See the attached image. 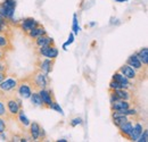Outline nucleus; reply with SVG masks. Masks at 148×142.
I'll list each match as a JSON object with an SVG mask.
<instances>
[{"mask_svg":"<svg viewBox=\"0 0 148 142\" xmlns=\"http://www.w3.org/2000/svg\"><path fill=\"white\" fill-rule=\"evenodd\" d=\"M137 141H138V142H147L148 141V130H147V127H145V128H144L143 133L139 135V138L137 139Z\"/></svg>","mask_w":148,"mask_h":142,"instance_id":"27","label":"nucleus"},{"mask_svg":"<svg viewBox=\"0 0 148 142\" xmlns=\"http://www.w3.org/2000/svg\"><path fill=\"white\" fill-rule=\"evenodd\" d=\"M30 99H31V102H32V105H33L34 107H39V108H42V109H43L42 100H41L40 94H39V92H38V91H33V92H32V94H31Z\"/></svg>","mask_w":148,"mask_h":142,"instance_id":"24","label":"nucleus"},{"mask_svg":"<svg viewBox=\"0 0 148 142\" xmlns=\"http://www.w3.org/2000/svg\"><path fill=\"white\" fill-rule=\"evenodd\" d=\"M113 92H114L120 99H122V100H127V101L131 102L132 105L137 104V101H138L137 96L134 94V92H133L132 90H128V89H123V88H121V89L113 90Z\"/></svg>","mask_w":148,"mask_h":142,"instance_id":"14","label":"nucleus"},{"mask_svg":"<svg viewBox=\"0 0 148 142\" xmlns=\"http://www.w3.org/2000/svg\"><path fill=\"white\" fill-rule=\"evenodd\" d=\"M1 3L5 7L10 8V9H15L16 8V0H3V1H1Z\"/></svg>","mask_w":148,"mask_h":142,"instance_id":"26","label":"nucleus"},{"mask_svg":"<svg viewBox=\"0 0 148 142\" xmlns=\"http://www.w3.org/2000/svg\"><path fill=\"white\" fill-rule=\"evenodd\" d=\"M29 82L32 85L33 91H38L40 89H46L50 87V79H49V74H46L43 72L36 70L32 74L26 76Z\"/></svg>","mask_w":148,"mask_h":142,"instance_id":"2","label":"nucleus"},{"mask_svg":"<svg viewBox=\"0 0 148 142\" xmlns=\"http://www.w3.org/2000/svg\"><path fill=\"white\" fill-rule=\"evenodd\" d=\"M112 80H114V81H116L117 83H120V84H121V87H122L123 89L132 90V91H134V90H136V87H134V85H137V84H136V83H133L132 81H130L129 79H127L123 74H121L119 71L115 72V73L113 74Z\"/></svg>","mask_w":148,"mask_h":142,"instance_id":"13","label":"nucleus"},{"mask_svg":"<svg viewBox=\"0 0 148 142\" xmlns=\"http://www.w3.org/2000/svg\"><path fill=\"white\" fill-rule=\"evenodd\" d=\"M14 14H15V9L7 8L0 2V15L6 18L9 22V24H13V22H14Z\"/></svg>","mask_w":148,"mask_h":142,"instance_id":"21","label":"nucleus"},{"mask_svg":"<svg viewBox=\"0 0 148 142\" xmlns=\"http://www.w3.org/2000/svg\"><path fill=\"white\" fill-rule=\"evenodd\" d=\"M6 128H7V124H6L5 118L3 117H0V133L6 132Z\"/></svg>","mask_w":148,"mask_h":142,"instance_id":"32","label":"nucleus"},{"mask_svg":"<svg viewBox=\"0 0 148 142\" xmlns=\"http://www.w3.org/2000/svg\"><path fill=\"white\" fill-rule=\"evenodd\" d=\"M7 75H8V74H6V73H0V82H1V81H2Z\"/></svg>","mask_w":148,"mask_h":142,"instance_id":"38","label":"nucleus"},{"mask_svg":"<svg viewBox=\"0 0 148 142\" xmlns=\"http://www.w3.org/2000/svg\"><path fill=\"white\" fill-rule=\"evenodd\" d=\"M111 118H112L113 124L115 125L116 127L121 126L123 123H125V122H128V121H131L130 117L125 116V115H122V114H119V113H116V111H112Z\"/></svg>","mask_w":148,"mask_h":142,"instance_id":"19","label":"nucleus"},{"mask_svg":"<svg viewBox=\"0 0 148 142\" xmlns=\"http://www.w3.org/2000/svg\"><path fill=\"white\" fill-rule=\"evenodd\" d=\"M132 124H133V127H132V141H137V139L143 133L144 128L146 127V123L143 122V118H138V119H133Z\"/></svg>","mask_w":148,"mask_h":142,"instance_id":"17","label":"nucleus"},{"mask_svg":"<svg viewBox=\"0 0 148 142\" xmlns=\"http://www.w3.org/2000/svg\"><path fill=\"white\" fill-rule=\"evenodd\" d=\"M33 41V46L36 48H40V47H45V46H49V44H54V39L48 34H43V36H39L37 39L32 40Z\"/></svg>","mask_w":148,"mask_h":142,"instance_id":"18","label":"nucleus"},{"mask_svg":"<svg viewBox=\"0 0 148 142\" xmlns=\"http://www.w3.org/2000/svg\"><path fill=\"white\" fill-rule=\"evenodd\" d=\"M17 83H18V79L16 77V75H9V76L7 75L0 82V96L16 92Z\"/></svg>","mask_w":148,"mask_h":142,"instance_id":"3","label":"nucleus"},{"mask_svg":"<svg viewBox=\"0 0 148 142\" xmlns=\"http://www.w3.org/2000/svg\"><path fill=\"white\" fill-rule=\"evenodd\" d=\"M127 64L130 65L134 71H137L140 75H143V76L146 79V76H147V66H145V65L138 59V57L136 56V53L129 56V58H128V60H127Z\"/></svg>","mask_w":148,"mask_h":142,"instance_id":"10","label":"nucleus"},{"mask_svg":"<svg viewBox=\"0 0 148 142\" xmlns=\"http://www.w3.org/2000/svg\"><path fill=\"white\" fill-rule=\"evenodd\" d=\"M38 25H39V22L36 20L33 17H26V18H23V19L18 20L15 26L18 27L19 30L26 36L31 30H33L34 27H37Z\"/></svg>","mask_w":148,"mask_h":142,"instance_id":"9","label":"nucleus"},{"mask_svg":"<svg viewBox=\"0 0 148 142\" xmlns=\"http://www.w3.org/2000/svg\"><path fill=\"white\" fill-rule=\"evenodd\" d=\"M0 117H3L7 119V110H6V106L3 100L0 99Z\"/></svg>","mask_w":148,"mask_h":142,"instance_id":"28","label":"nucleus"},{"mask_svg":"<svg viewBox=\"0 0 148 142\" xmlns=\"http://www.w3.org/2000/svg\"><path fill=\"white\" fill-rule=\"evenodd\" d=\"M72 42H73V34L71 33V34H70V39H69V41H67V42L65 43V46H64V47H66L67 44H71Z\"/></svg>","mask_w":148,"mask_h":142,"instance_id":"36","label":"nucleus"},{"mask_svg":"<svg viewBox=\"0 0 148 142\" xmlns=\"http://www.w3.org/2000/svg\"><path fill=\"white\" fill-rule=\"evenodd\" d=\"M56 59H50V58H46V57H38V59L36 60V67L39 71L43 72L46 74H50L54 66H55Z\"/></svg>","mask_w":148,"mask_h":142,"instance_id":"7","label":"nucleus"},{"mask_svg":"<svg viewBox=\"0 0 148 142\" xmlns=\"http://www.w3.org/2000/svg\"><path fill=\"white\" fill-rule=\"evenodd\" d=\"M57 141H62V142H66L67 140H64V139H62V140H57Z\"/></svg>","mask_w":148,"mask_h":142,"instance_id":"39","label":"nucleus"},{"mask_svg":"<svg viewBox=\"0 0 148 142\" xmlns=\"http://www.w3.org/2000/svg\"><path fill=\"white\" fill-rule=\"evenodd\" d=\"M133 106L131 102L127 101V100H117V101H114L111 104V111H117V110H124V109H128Z\"/></svg>","mask_w":148,"mask_h":142,"instance_id":"20","label":"nucleus"},{"mask_svg":"<svg viewBox=\"0 0 148 142\" xmlns=\"http://www.w3.org/2000/svg\"><path fill=\"white\" fill-rule=\"evenodd\" d=\"M33 92L32 85L29 82L27 77L24 79H18V83H17V88H16V94L22 99H30L31 94Z\"/></svg>","mask_w":148,"mask_h":142,"instance_id":"4","label":"nucleus"},{"mask_svg":"<svg viewBox=\"0 0 148 142\" xmlns=\"http://www.w3.org/2000/svg\"><path fill=\"white\" fill-rule=\"evenodd\" d=\"M8 70H9V65L6 61V59H1L0 60V73H6L8 74Z\"/></svg>","mask_w":148,"mask_h":142,"instance_id":"25","label":"nucleus"},{"mask_svg":"<svg viewBox=\"0 0 148 142\" xmlns=\"http://www.w3.org/2000/svg\"><path fill=\"white\" fill-rule=\"evenodd\" d=\"M121 88H122L121 84L117 83L114 80H112L111 82H110V84H108V90H117V89H121Z\"/></svg>","mask_w":148,"mask_h":142,"instance_id":"30","label":"nucleus"},{"mask_svg":"<svg viewBox=\"0 0 148 142\" xmlns=\"http://www.w3.org/2000/svg\"><path fill=\"white\" fill-rule=\"evenodd\" d=\"M14 49L13 46V34L12 31L1 32L0 33V50L2 51H12Z\"/></svg>","mask_w":148,"mask_h":142,"instance_id":"12","label":"nucleus"},{"mask_svg":"<svg viewBox=\"0 0 148 142\" xmlns=\"http://www.w3.org/2000/svg\"><path fill=\"white\" fill-rule=\"evenodd\" d=\"M0 25H2V26H7V27H9V26H10L9 22L3 17V16H1V15H0Z\"/></svg>","mask_w":148,"mask_h":142,"instance_id":"34","label":"nucleus"},{"mask_svg":"<svg viewBox=\"0 0 148 142\" xmlns=\"http://www.w3.org/2000/svg\"><path fill=\"white\" fill-rule=\"evenodd\" d=\"M36 53H37L38 57H46V58H50V59H56L59 51H58V48L54 43V44L36 48Z\"/></svg>","mask_w":148,"mask_h":142,"instance_id":"8","label":"nucleus"},{"mask_svg":"<svg viewBox=\"0 0 148 142\" xmlns=\"http://www.w3.org/2000/svg\"><path fill=\"white\" fill-rule=\"evenodd\" d=\"M8 31H10V27H7V26H2V25H0V33H1V32H8Z\"/></svg>","mask_w":148,"mask_h":142,"instance_id":"35","label":"nucleus"},{"mask_svg":"<svg viewBox=\"0 0 148 142\" xmlns=\"http://www.w3.org/2000/svg\"><path fill=\"white\" fill-rule=\"evenodd\" d=\"M15 121L17 122V125H18V127L21 128V131H23V132H27L31 121H30V119L27 118V116L25 115L23 108L18 111V114H17Z\"/></svg>","mask_w":148,"mask_h":142,"instance_id":"16","label":"nucleus"},{"mask_svg":"<svg viewBox=\"0 0 148 142\" xmlns=\"http://www.w3.org/2000/svg\"><path fill=\"white\" fill-rule=\"evenodd\" d=\"M27 132H29L30 139L32 141H45L46 140V132L37 122H31L30 123Z\"/></svg>","mask_w":148,"mask_h":142,"instance_id":"6","label":"nucleus"},{"mask_svg":"<svg viewBox=\"0 0 148 142\" xmlns=\"http://www.w3.org/2000/svg\"><path fill=\"white\" fill-rule=\"evenodd\" d=\"M132 127H133V124H132V121H128L125 123L119 126V133L121 134L122 138H124L125 140L128 141H132Z\"/></svg>","mask_w":148,"mask_h":142,"instance_id":"15","label":"nucleus"},{"mask_svg":"<svg viewBox=\"0 0 148 142\" xmlns=\"http://www.w3.org/2000/svg\"><path fill=\"white\" fill-rule=\"evenodd\" d=\"M73 31H74V33L76 34L79 31H80V29H79V26H77V17H76V15H74L73 16Z\"/></svg>","mask_w":148,"mask_h":142,"instance_id":"33","label":"nucleus"},{"mask_svg":"<svg viewBox=\"0 0 148 142\" xmlns=\"http://www.w3.org/2000/svg\"><path fill=\"white\" fill-rule=\"evenodd\" d=\"M40 98L42 100V105H43V109H49L51 104L55 101V96L54 92L50 88H46V89H40L38 90Z\"/></svg>","mask_w":148,"mask_h":142,"instance_id":"11","label":"nucleus"},{"mask_svg":"<svg viewBox=\"0 0 148 142\" xmlns=\"http://www.w3.org/2000/svg\"><path fill=\"white\" fill-rule=\"evenodd\" d=\"M16 92L9 93V94H3L0 96V99L3 100L6 110H7V119L15 121L18 111L23 108L22 107V101L15 94Z\"/></svg>","mask_w":148,"mask_h":142,"instance_id":"1","label":"nucleus"},{"mask_svg":"<svg viewBox=\"0 0 148 142\" xmlns=\"http://www.w3.org/2000/svg\"><path fill=\"white\" fill-rule=\"evenodd\" d=\"M82 122H83V121H82V118H81V117H75V118H73V119L71 121V123H70V124H71L72 127H75V126H77V125L82 124Z\"/></svg>","mask_w":148,"mask_h":142,"instance_id":"31","label":"nucleus"},{"mask_svg":"<svg viewBox=\"0 0 148 142\" xmlns=\"http://www.w3.org/2000/svg\"><path fill=\"white\" fill-rule=\"evenodd\" d=\"M119 72H120L121 74H123L127 79H129L130 81H132L133 83H136V84H138V83H140V82H143V81L146 80L143 75H140L138 72L134 71V70H133L130 65H128V64L122 65V66L119 68Z\"/></svg>","mask_w":148,"mask_h":142,"instance_id":"5","label":"nucleus"},{"mask_svg":"<svg viewBox=\"0 0 148 142\" xmlns=\"http://www.w3.org/2000/svg\"><path fill=\"white\" fill-rule=\"evenodd\" d=\"M1 59H6V53L2 50H0V60Z\"/></svg>","mask_w":148,"mask_h":142,"instance_id":"37","label":"nucleus"},{"mask_svg":"<svg viewBox=\"0 0 148 142\" xmlns=\"http://www.w3.org/2000/svg\"><path fill=\"white\" fill-rule=\"evenodd\" d=\"M43 34H47V31H46V29H45V26H42V25H38L37 27H34L33 30H31L26 36L29 38V39H31V40H34V39H37L39 36H43Z\"/></svg>","mask_w":148,"mask_h":142,"instance_id":"22","label":"nucleus"},{"mask_svg":"<svg viewBox=\"0 0 148 142\" xmlns=\"http://www.w3.org/2000/svg\"><path fill=\"white\" fill-rule=\"evenodd\" d=\"M136 56L138 57V59L145 65V66H148V48L147 47H144L141 48L139 51L136 53Z\"/></svg>","mask_w":148,"mask_h":142,"instance_id":"23","label":"nucleus"},{"mask_svg":"<svg viewBox=\"0 0 148 142\" xmlns=\"http://www.w3.org/2000/svg\"><path fill=\"white\" fill-rule=\"evenodd\" d=\"M49 109H51V110H55V111L59 113V114H62V115L64 114V113H63V109L60 108V106L58 105V102H57L56 100L54 101V102H53V104H51V106H50V108H49Z\"/></svg>","mask_w":148,"mask_h":142,"instance_id":"29","label":"nucleus"}]
</instances>
